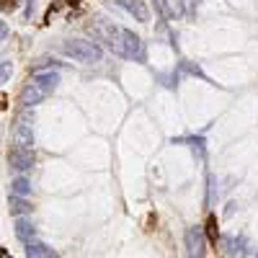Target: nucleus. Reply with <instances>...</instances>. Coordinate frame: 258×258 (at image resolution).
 I'll return each instance as SVG.
<instances>
[{
    "label": "nucleus",
    "instance_id": "nucleus-1",
    "mask_svg": "<svg viewBox=\"0 0 258 258\" xmlns=\"http://www.w3.org/2000/svg\"><path fill=\"white\" fill-rule=\"evenodd\" d=\"M57 83H59V75L57 73H36L31 78V83L26 85L24 91H21V103L24 106H36L41 103L44 98H49L57 88Z\"/></svg>",
    "mask_w": 258,
    "mask_h": 258
},
{
    "label": "nucleus",
    "instance_id": "nucleus-2",
    "mask_svg": "<svg viewBox=\"0 0 258 258\" xmlns=\"http://www.w3.org/2000/svg\"><path fill=\"white\" fill-rule=\"evenodd\" d=\"M62 52L73 59H78V62H83V64H96L103 57L101 47L96 41H88V39H68L62 44Z\"/></svg>",
    "mask_w": 258,
    "mask_h": 258
},
{
    "label": "nucleus",
    "instance_id": "nucleus-3",
    "mask_svg": "<svg viewBox=\"0 0 258 258\" xmlns=\"http://www.w3.org/2000/svg\"><path fill=\"white\" fill-rule=\"evenodd\" d=\"M13 145L21 147V150H31L34 147V129H31V119L26 114H21L16 119V126H13Z\"/></svg>",
    "mask_w": 258,
    "mask_h": 258
},
{
    "label": "nucleus",
    "instance_id": "nucleus-4",
    "mask_svg": "<svg viewBox=\"0 0 258 258\" xmlns=\"http://www.w3.org/2000/svg\"><path fill=\"white\" fill-rule=\"evenodd\" d=\"M8 163H11V168L16 170V173H24V170H29L34 165V150L13 147L11 153H8Z\"/></svg>",
    "mask_w": 258,
    "mask_h": 258
},
{
    "label": "nucleus",
    "instance_id": "nucleus-5",
    "mask_svg": "<svg viewBox=\"0 0 258 258\" xmlns=\"http://www.w3.org/2000/svg\"><path fill=\"white\" fill-rule=\"evenodd\" d=\"M124 54L129 59H145V44H142V39L135 34V31H129L124 29Z\"/></svg>",
    "mask_w": 258,
    "mask_h": 258
},
{
    "label": "nucleus",
    "instance_id": "nucleus-6",
    "mask_svg": "<svg viewBox=\"0 0 258 258\" xmlns=\"http://www.w3.org/2000/svg\"><path fill=\"white\" fill-rule=\"evenodd\" d=\"M119 6H124L137 21H142V24H147V21H150V11H147V6L142 3V0H119Z\"/></svg>",
    "mask_w": 258,
    "mask_h": 258
},
{
    "label": "nucleus",
    "instance_id": "nucleus-7",
    "mask_svg": "<svg viewBox=\"0 0 258 258\" xmlns=\"http://www.w3.org/2000/svg\"><path fill=\"white\" fill-rule=\"evenodd\" d=\"M186 240H188V248H191L194 255H202V230L199 227L197 230H188Z\"/></svg>",
    "mask_w": 258,
    "mask_h": 258
},
{
    "label": "nucleus",
    "instance_id": "nucleus-8",
    "mask_svg": "<svg viewBox=\"0 0 258 258\" xmlns=\"http://www.w3.org/2000/svg\"><path fill=\"white\" fill-rule=\"evenodd\" d=\"M11 191H13V197H26V194H31V183L24 176H18V178H13Z\"/></svg>",
    "mask_w": 258,
    "mask_h": 258
},
{
    "label": "nucleus",
    "instance_id": "nucleus-9",
    "mask_svg": "<svg viewBox=\"0 0 258 258\" xmlns=\"http://www.w3.org/2000/svg\"><path fill=\"white\" fill-rule=\"evenodd\" d=\"M16 235H18L21 240L34 238V225H31L29 220H18V222H16Z\"/></svg>",
    "mask_w": 258,
    "mask_h": 258
},
{
    "label": "nucleus",
    "instance_id": "nucleus-10",
    "mask_svg": "<svg viewBox=\"0 0 258 258\" xmlns=\"http://www.w3.org/2000/svg\"><path fill=\"white\" fill-rule=\"evenodd\" d=\"M31 207H29V202L24 199V197H13L11 194V212L13 214H24V212H29Z\"/></svg>",
    "mask_w": 258,
    "mask_h": 258
},
{
    "label": "nucleus",
    "instance_id": "nucleus-11",
    "mask_svg": "<svg viewBox=\"0 0 258 258\" xmlns=\"http://www.w3.org/2000/svg\"><path fill=\"white\" fill-rule=\"evenodd\" d=\"M29 258H52V250L41 243H34L29 245Z\"/></svg>",
    "mask_w": 258,
    "mask_h": 258
},
{
    "label": "nucleus",
    "instance_id": "nucleus-12",
    "mask_svg": "<svg viewBox=\"0 0 258 258\" xmlns=\"http://www.w3.org/2000/svg\"><path fill=\"white\" fill-rule=\"evenodd\" d=\"M217 235H220V230H217V217H214V214H209V217H207V238H209V243H217Z\"/></svg>",
    "mask_w": 258,
    "mask_h": 258
},
{
    "label": "nucleus",
    "instance_id": "nucleus-13",
    "mask_svg": "<svg viewBox=\"0 0 258 258\" xmlns=\"http://www.w3.org/2000/svg\"><path fill=\"white\" fill-rule=\"evenodd\" d=\"M3 8L6 11H13L16 8V0H3Z\"/></svg>",
    "mask_w": 258,
    "mask_h": 258
},
{
    "label": "nucleus",
    "instance_id": "nucleus-14",
    "mask_svg": "<svg viewBox=\"0 0 258 258\" xmlns=\"http://www.w3.org/2000/svg\"><path fill=\"white\" fill-rule=\"evenodd\" d=\"M6 34H8V29H6V24H3V21H0V41L6 39Z\"/></svg>",
    "mask_w": 258,
    "mask_h": 258
},
{
    "label": "nucleus",
    "instance_id": "nucleus-15",
    "mask_svg": "<svg viewBox=\"0 0 258 258\" xmlns=\"http://www.w3.org/2000/svg\"><path fill=\"white\" fill-rule=\"evenodd\" d=\"M75 3H78V0H75Z\"/></svg>",
    "mask_w": 258,
    "mask_h": 258
},
{
    "label": "nucleus",
    "instance_id": "nucleus-16",
    "mask_svg": "<svg viewBox=\"0 0 258 258\" xmlns=\"http://www.w3.org/2000/svg\"><path fill=\"white\" fill-rule=\"evenodd\" d=\"M52 258H54V255H52Z\"/></svg>",
    "mask_w": 258,
    "mask_h": 258
},
{
    "label": "nucleus",
    "instance_id": "nucleus-17",
    "mask_svg": "<svg viewBox=\"0 0 258 258\" xmlns=\"http://www.w3.org/2000/svg\"><path fill=\"white\" fill-rule=\"evenodd\" d=\"M255 258H258V255H255Z\"/></svg>",
    "mask_w": 258,
    "mask_h": 258
}]
</instances>
